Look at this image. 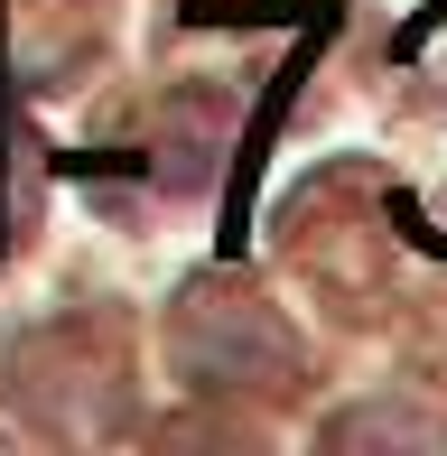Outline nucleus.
Returning a JSON list of instances; mask_svg holds the SVG:
<instances>
[]
</instances>
